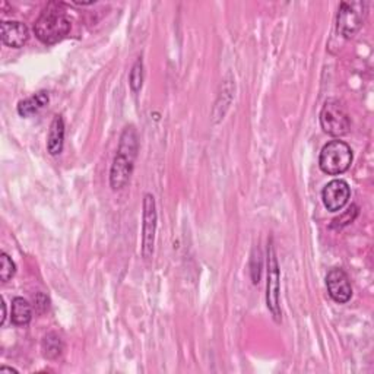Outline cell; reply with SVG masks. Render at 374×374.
I'll return each instance as SVG.
<instances>
[{"label":"cell","instance_id":"6da1fadb","mask_svg":"<svg viewBox=\"0 0 374 374\" xmlns=\"http://www.w3.org/2000/svg\"><path fill=\"white\" fill-rule=\"evenodd\" d=\"M139 151V138L135 126H126L120 136V143L110 170V186L113 190H122L131 180L136 155Z\"/></svg>","mask_w":374,"mask_h":374},{"label":"cell","instance_id":"7a4b0ae2","mask_svg":"<svg viewBox=\"0 0 374 374\" xmlns=\"http://www.w3.org/2000/svg\"><path fill=\"white\" fill-rule=\"evenodd\" d=\"M69 31L70 21L59 3H50L34 24V34L44 44H56L62 41Z\"/></svg>","mask_w":374,"mask_h":374},{"label":"cell","instance_id":"3957f363","mask_svg":"<svg viewBox=\"0 0 374 374\" xmlns=\"http://www.w3.org/2000/svg\"><path fill=\"white\" fill-rule=\"evenodd\" d=\"M354 160V154L348 143L343 140H330L322 148L319 167L327 176H339L347 171Z\"/></svg>","mask_w":374,"mask_h":374},{"label":"cell","instance_id":"277c9868","mask_svg":"<svg viewBox=\"0 0 374 374\" xmlns=\"http://www.w3.org/2000/svg\"><path fill=\"white\" fill-rule=\"evenodd\" d=\"M266 304L277 323L282 319L281 311V273L277 259V252L272 241L268 249V284H266Z\"/></svg>","mask_w":374,"mask_h":374},{"label":"cell","instance_id":"5b68a950","mask_svg":"<svg viewBox=\"0 0 374 374\" xmlns=\"http://www.w3.org/2000/svg\"><path fill=\"white\" fill-rule=\"evenodd\" d=\"M320 124L323 131L335 138L347 135L350 131V116L336 99H327L320 111Z\"/></svg>","mask_w":374,"mask_h":374},{"label":"cell","instance_id":"8992f818","mask_svg":"<svg viewBox=\"0 0 374 374\" xmlns=\"http://www.w3.org/2000/svg\"><path fill=\"white\" fill-rule=\"evenodd\" d=\"M366 5L361 2H342L336 17V30L345 38L354 37L363 26Z\"/></svg>","mask_w":374,"mask_h":374},{"label":"cell","instance_id":"52a82bcc","mask_svg":"<svg viewBox=\"0 0 374 374\" xmlns=\"http://www.w3.org/2000/svg\"><path fill=\"white\" fill-rule=\"evenodd\" d=\"M142 256L151 259L154 254L155 233H156V202L151 193H147L143 197V213H142Z\"/></svg>","mask_w":374,"mask_h":374},{"label":"cell","instance_id":"ba28073f","mask_svg":"<svg viewBox=\"0 0 374 374\" xmlns=\"http://www.w3.org/2000/svg\"><path fill=\"white\" fill-rule=\"evenodd\" d=\"M326 286L330 298L339 304L348 303L352 297V286L350 278L347 272L341 268H334L327 272Z\"/></svg>","mask_w":374,"mask_h":374},{"label":"cell","instance_id":"9c48e42d","mask_svg":"<svg viewBox=\"0 0 374 374\" xmlns=\"http://www.w3.org/2000/svg\"><path fill=\"white\" fill-rule=\"evenodd\" d=\"M351 196L350 186L345 180L335 179L329 181L322 192L323 205L329 212H338L348 204Z\"/></svg>","mask_w":374,"mask_h":374},{"label":"cell","instance_id":"30bf717a","mask_svg":"<svg viewBox=\"0 0 374 374\" xmlns=\"http://www.w3.org/2000/svg\"><path fill=\"white\" fill-rule=\"evenodd\" d=\"M2 42L12 49H21L30 38V31L25 24L19 21H3L0 25Z\"/></svg>","mask_w":374,"mask_h":374},{"label":"cell","instance_id":"8fae6325","mask_svg":"<svg viewBox=\"0 0 374 374\" xmlns=\"http://www.w3.org/2000/svg\"><path fill=\"white\" fill-rule=\"evenodd\" d=\"M65 143V120L62 116H56L51 122L47 138V151L51 155H59L63 151Z\"/></svg>","mask_w":374,"mask_h":374},{"label":"cell","instance_id":"7c38bea8","mask_svg":"<svg viewBox=\"0 0 374 374\" xmlns=\"http://www.w3.org/2000/svg\"><path fill=\"white\" fill-rule=\"evenodd\" d=\"M49 99H50L49 92L40 91L35 95L24 99V101L18 104V114L22 117H31L49 104Z\"/></svg>","mask_w":374,"mask_h":374},{"label":"cell","instance_id":"4fadbf2b","mask_svg":"<svg viewBox=\"0 0 374 374\" xmlns=\"http://www.w3.org/2000/svg\"><path fill=\"white\" fill-rule=\"evenodd\" d=\"M12 323L17 326H25L33 319L31 304L22 297H15L12 300Z\"/></svg>","mask_w":374,"mask_h":374},{"label":"cell","instance_id":"5bb4252c","mask_svg":"<svg viewBox=\"0 0 374 374\" xmlns=\"http://www.w3.org/2000/svg\"><path fill=\"white\" fill-rule=\"evenodd\" d=\"M41 350H42V355H44L47 359L59 358L63 352V341L57 334L50 332L42 338Z\"/></svg>","mask_w":374,"mask_h":374},{"label":"cell","instance_id":"9a60e30c","mask_svg":"<svg viewBox=\"0 0 374 374\" xmlns=\"http://www.w3.org/2000/svg\"><path fill=\"white\" fill-rule=\"evenodd\" d=\"M15 272H17L15 262H13L5 252L0 253V281L8 282L13 275H15Z\"/></svg>","mask_w":374,"mask_h":374},{"label":"cell","instance_id":"2e32d148","mask_svg":"<svg viewBox=\"0 0 374 374\" xmlns=\"http://www.w3.org/2000/svg\"><path fill=\"white\" fill-rule=\"evenodd\" d=\"M142 83H143V62L139 57L131 70V75H129V85H131L133 92H139L142 88Z\"/></svg>","mask_w":374,"mask_h":374},{"label":"cell","instance_id":"e0dca14e","mask_svg":"<svg viewBox=\"0 0 374 374\" xmlns=\"http://www.w3.org/2000/svg\"><path fill=\"white\" fill-rule=\"evenodd\" d=\"M261 272H262V259H261V252L257 249L253 250L252 261H250V275L253 284L261 282Z\"/></svg>","mask_w":374,"mask_h":374},{"label":"cell","instance_id":"ac0fdd59","mask_svg":"<svg viewBox=\"0 0 374 374\" xmlns=\"http://www.w3.org/2000/svg\"><path fill=\"white\" fill-rule=\"evenodd\" d=\"M357 215H358V208H357L355 205H352L347 212H345V213L342 215V217L334 220L332 227H334V228H336V227L342 228V227H345V225H348V224H351V222L357 218Z\"/></svg>","mask_w":374,"mask_h":374},{"label":"cell","instance_id":"d6986e66","mask_svg":"<svg viewBox=\"0 0 374 374\" xmlns=\"http://www.w3.org/2000/svg\"><path fill=\"white\" fill-rule=\"evenodd\" d=\"M0 304H2V319H0V325H5L8 311H6V303H5L3 298H0Z\"/></svg>","mask_w":374,"mask_h":374},{"label":"cell","instance_id":"ffe728a7","mask_svg":"<svg viewBox=\"0 0 374 374\" xmlns=\"http://www.w3.org/2000/svg\"><path fill=\"white\" fill-rule=\"evenodd\" d=\"M5 373H13V374H17L18 371L15 368H12V367H2L0 368V374H5Z\"/></svg>","mask_w":374,"mask_h":374}]
</instances>
